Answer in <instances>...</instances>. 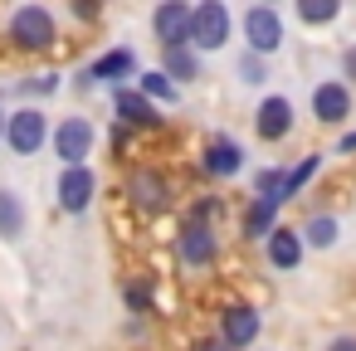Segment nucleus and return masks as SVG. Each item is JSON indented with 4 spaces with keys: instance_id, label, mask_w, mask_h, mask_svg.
<instances>
[{
    "instance_id": "1",
    "label": "nucleus",
    "mask_w": 356,
    "mask_h": 351,
    "mask_svg": "<svg viewBox=\"0 0 356 351\" xmlns=\"http://www.w3.org/2000/svg\"><path fill=\"white\" fill-rule=\"evenodd\" d=\"M229 30H234V20H229L225 0H200V6H191V49L215 54V49L229 44Z\"/></svg>"
},
{
    "instance_id": "2",
    "label": "nucleus",
    "mask_w": 356,
    "mask_h": 351,
    "mask_svg": "<svg viewBox=\"0 0 356 351\" xmlns=\"http://www.w3.org/2000/svg\"><path fill=\"white\" fill-rule=\"evenodd\" d=\"M54 40H59V25H54V15H49L44 6H20V10L10 15V44H15V49L40 54V49H49Z\"/></svg>"
},
{
    "instance_id": "3",
    "label": "nucleus",
    "mask_w": 356,
    "mask_h": 351,
    "mask_svg": "<svg viewBox=\"0 0 356 351\" xmlns=\"http://www.w3.org/2000/svg\"><path fill=\"white\" fill-rule=\"evenodd\" d=\"M244 44H249V54H259V59L278 54V49H283V15L268 10V6L244 10Z\"/></svg>"
},
{
    "instance_id": "4",
    "label": "nucleus",
    "mask_w": 356,
    "mask_h": 351,
    "mask_svg": "<svg viewBox=\"0 0 356 351\" xmlns=\"http://www.w3.org/2000/svg\"><path fill=\"white\" fill-rule=\"evenodd\" d=\"M6 142H10L15 156H35V152L49 142V117H44L40 108H20V113H10V117H6Z\"/></svg>"
},
{
    "instance_id": "5",
    "label": "nucleus",
    "mask_w": 356,
    "mask_h": 351,
    "mask_svg": "<svg viewBox=\"0 0 356 351\" xmlns=\"http://www.w3.org/2000/svg\"><path fill=\"white\" fill-rule=\"evenodd\" d=\"M93 142H98V132H93L88 117H64V122L54 127V156H59L64 166H88Z\"/></svg>"
},
{
    "instance_id": "6",
    "label": "nucleus",
    "mask_w": 356,
    "mask_h": 351,
    "mask_svg": "<svg viewBox=\"0 0 356 351\" xmlns=\"http://www.w3.org/2000/svg\"><path fill=\"white\" fill-rule=\"evenodd\" d=\"M54 190H59V210L88 215V205L98 195V176H93V166H64V176H59Z\"/></svg>"
},
{
    "instance_id": "7",
    "label": "nucleus",
    "mask_w": 356,
    "mask_h": 351,
    "mask_svg": "<svg viewBox=\"0 0 356 351\" xmlns=\"http://www.w3.org/2000/svg\"><path fill=\"white\" fill-rule=\"evenodd\" d=\"M127 195H132V205L137 210H147V215H161V210H171V181H166V171H132L127 176Z\"/></svg>"
},
{
    "instance_id": "8",
    "label": "nucleus",
    "mask_w": 356,
    "mask_h": 351,
    "mask_svg": "<svg viewBox=\"0 0 356 351\" xmlns=\"http://www.w3.org/2000/svg\"><path fill=\"white\" fill-rule=\"evenodd\" d=\"M259 307H249V302H229L225 312H220V341L229 346V351H244V346H254L259 341Z\"/></svg>"
},
{
    "instance_id": "9",
    "label": "nucleus",
    "mask_w": 356,
    "mask_h": 351,
    "mask_svg": "<svg viewBox=\"0 0 356 351\" xmlns=\"http://www.w3.org/2000/svg\"><path fill=\"white\" fill-rule=\"evenodd\" d=\"M152 30H156L161 49L191 44V6H186V0H161L156 15H152Z\"/></svg>"
},
{
    "instance_id": "10",
    "label": "nucleus",
    "mask_w": 356,
    "mask_h": 351,
    "mask_svg": "<svg viewBox=\"0 0 356 351\" xmlns=\"http://www.w3.org/2000/svg\"><path fill=\"white\" fill-rule=\"evenodd\" d=\"M200 171H205V176H215V181L239 176V171H244V147H239V142H229V137H210V142L200 147Z\"/></svg>"
},
{
    "instance_id": "11",
    "label": "nucleus",
    "mask_w": 356,
    "mask_h": 351,
    "mask_svg": "<svg viewBox=\"0 0 356 351\" xmlns=\"http://www.w3.org/2000/svg\"><path fill=\"white\" fill-rule=\"evenodd\" d=\"M312 117L317 122H327V127H337V122H346L351 117V88L346 83H317L312 88Z\"/></svg>"
},
{
    "instance_id": "12",
    "label": "nucleus",
    "mask_w": 356,
    "mask_h": 351,
    "mask_svg": "<svg viewBox=\"0 0 356 351\" xmlns=\"http://www.w3.org/2000/svg\"><path fill=\"white\" fill-rule=\"evenodd\" d=\"M176 249L186 259V268H205V263H215V229L200 220H186V229L176 234Z\"/></svg>"
},
{
    "instance_id": "13",
    "label": "nucleus",
    "mask_w": 356,
    "mask_h": 351,
    "mask_svg": "<svg viewBox=\"0 0 356 351\" xmlns=\"http://www.w3.org/2000/svg\"><path fill=\"white\" fill-rule=\"evenodd\" d=\"M254 132H259L264 142H283V137L293 132V103H288V98H264L259 113H254Z\"/></svg>"
},
{
    "instance_id": "14",
    "label": "nucleus",
    "mask_w": 356,
    "mask_h": 351,
    "mask_svg": "<svg viewBox=\"0 0 356 351\" xmlns=\"http://www.w3.org/2000/svg\"><path fill=\"white\" fill-rule=\"evenodd\" d=\"M127 74H137V54H132V49H113V54H103V59H93V64L83 69V88H88V83H118V79H127Z\"/></svg>"
},
{
    "instance_id": "15",
    "label": "nucleus",
    "mask_w": 356,
    "mask_h": 351,
    "mask_svg": "<svg viewBox=\"0 0 356 351\" xmlns=\"http://www.w3.org/2000/svg\"><path fill=\"white\" fill-rule=\"evenodd\" d=\"M113 103H118L122 127H161V122H166V117H156V108H152L137 88H118V93H113Z\"/></svg>"
},
{
    "instance_id": "16",
    "label": "nucleus",
    "mask_w": 356,
    "mask_h": 351,
    "mask_svg": "<svg viewBox=\"0 0 356 351\" xmlns=\"http://www.w3.org/2000/svg\"><path fill=\"white\" fill-rule=\"evenodd\" d=\"M264 244H268V263H273V268H283V273H293V268L302 263V234H298V229H288V225H278V229H273V234H268Z\"/></svg>"
},
{
    "instance_id": "17",
    "label": "nucleus",
    "mask_w": 356,
    "mask_h": 351,
    "mask_svg": "<svg viewBox=\"0 0 356 351\" xmlns=\"http://www.w3.org/2000/svg\"><path fill=\"white\" fill-rule=\"evenodd\" d=\"M278 229V200L254 195V205L244 210V239H268Z\"/></svg>"
},
{
    "instance_id": "18",
    "label": "nucleus",
    "mask_w": 356,
    "mask_h": 351,
    "mask_svg": "<svg viewBox=\"0 0 356 351\" xmlns=\"http://www.w3.org/2000/svg\"><path fill=\"white\" fill-rule=\"evenodd\" d=\"M20 234H25V200L0 186V239H20Z\"/></svg>"
},
{
    "instance_id": "19",
    "label": "nucleus",
    "mask_w": 356,
    "mask_h": 351,
    "mask_svg": "<svg viewBox=\"0 0 356 351\" xmlns=\"http://www.w3.org/2000/svg\"><path fill=\"white\" fill-rule=\"evenodd\" d=\"M161 74H166V79H195L200 64H195L191 44H181V49H161Z\"/></svg>"
},
{
    "instance_id": "20",
    "label": "nucleus",
    "mask_w": 356,
    "mask_h": 351,
    "mask_svg": "<svg viewBox=\"0 0 356 351\" xmlns=\"http://www.w3.org/2000/svg\"><path fill=\"white\" fill-rule=\"evenodd\" d=\"M137 79H142V83H137V93H142L147 103H152V98H166V103H176V83H171L161 69H147V74H137Z\"/></svg>"
},
{
    "instance_id": "21",
    "label": "nucleus",
    "mask_w": 356,
    "mask_h": 351,
    "mask_svg": "<svg viewBox=\"0 0 356 351\" xmlns=\"http://www.w3.org/2000/svg\"><path fill=\"white\" fill-rule=\"evenodd\" d=\"M298 15L307 25H332L341 15V0H298Z\"/></svg>"
},
{
    "instance_id": "22",
    "label": "nucleus",
    "mask_w": 356,
    "mask_h": 351,
    "mask_svg": "<svg viewBox=\"0 0 356 351\" xmlns=\"http://www.w3.org/2000/svg\"><path fill=\"white\" fill-rule=\"evenodd\" d=\"M317 166H322V156H302V161H298V166L283 176V200H293V195H298V190H302V186L317 176Z\"/></svg>"
},
{
    "instance_id": "23",
    "label": "nucleus",
    "mask_w": 356,
    "mask_h": 351,
    "mask_svg": "<svg viewBox=\"0 0 356 351\" xmlns=\"http://www.w3.org/2000/svg\"><path fill=\"white\" fill-rule=\"evenodd\" d=\"M302 239H307L312 249H332V244H337V220H332V215H312L307 229H302Z\"/></svg>"
},
{
    "instance_id": "24",
    "label": "nucleus",
    "mask_w": 356,
    "mask_h": 351,
    "mask_svg": "<svg viewBox=\"0 0 356 351\" xmlns=\"http://www.w3.org/2000/svg\"><path fill=\"white\" fill-rule=\"evenodd\" d=\"M122 302H127V312H152V283L147 278L122 283Z\"/></svg>"
},
{
    "instance_id": "25",
    "label": "nucleus",
    "mask_w": 356,
    "mask_h": 351,
    "mask_svg": "<svg viewBox=\"0 0 356 351\" xmlns=\"http://www.w3.org/2000/svg\"><path fill=\"white\" fill-rule=\"evenodd\" d=\"M283 176H288V171H278V166H273V171H264V176L254 181V195H264V200H278V205H283Z\"/></svg>"
},
{
    "instance_id": "26",
    "label": "nucleus",
    "mask_w": 356,
    "mask_h": 351,
    "mask_svg": "<svg viewBox=\"0 0 356 351\" xmlns=\"http://www.w3.org/2000/svg\"><path fill=\"white\" fill-rule=\"evenodd\" d=\"M20 93H30V98L59 93V74H35V79H25V83H20Z\"/></svg>"
},
{
    "instance_id": "27",
    "label": "nucleus",
    "mask_w": 356,
    "mask_h": 351,
    "mask_svg": "<svg viewBox=\"0 0 356 351\" xmlns=\"http://www.w3.org/2000/svg\"><path fill=\"white\" fill-rule=\"evenodd\" d=\"M239 79H244V83H264V79H268V74H264V59H259V54H244V59H239Z\"/></svg>"
},
{
    "instance_id": "28",
    "label": "nucleus",
    "mask_w": 356,
    "mask_h": 351,
    "mask_svg": "<svg viewBox=\"0 0 356 351\" xmlns=\"http://www.w3.org/2000/svg\"><path fill=\"white\" fill-rule=\"evenodd\" d=\"M98 10H103V0H74V15L79 20H98Z\"/></svg>"
},
{
    "instance_id": "29",
    "label": "nucleus",
    "mask_w": 356,
    "mask_h": 351,
    "mask_svg": "<svg viewBox=\"0 0 356 351\" xmlns=\"http://www.w3.org/2000/svg\"><path fill=\"white\" fill-rule=\"evenodd\" d=\"M327 351H356V336H337V341H332Z\"/></svg>"
},
{
    "instance_id": "30",
    "label": "nucleus",
    "mask_w": 356,
    "mask_h": 351,
    "mask_svg": "<svg viewBox=\"0 0 356 351\" xmlns=\"http://www.w3.org/2000/svg\"><path fill=\"white\" fill-rule=\"evenodd\" d=\"M341 69H346V79H356V49H346V59H341Z\"/></svg>"
},
{
    "instance_id": "31",
    "label": "nucleus",
    "mask_w": 356,
    "mask_h": 351,
    "mask_svg": "<svg viewBox=\"0 0 356 351\" xmlns=\"http://www.w3.org/2000/svg\"><path fill=\"white\" fill-rule=\"evenodd\" d=\"M195 351H229V346H225V341H200Z\"/></svg>"
},
{
    "instance_id": "32",
    "label": "nucleus",
    "mask_w": 356,
    "mask_h": 351,
    "mask_svg": "<svg viewBox=\"0 0 356 351\" xmlns=\"http://www.w3.org/2000/svg\"><path fill=\"white\" fill-rule=\"evenodd\" d=\"M341 152H356V132H346V137H341Z\"/></svg>"
},
{
    "instance_id": "33",
    "label": "nucleus",
    "mask_w": 356,
    "mask_h": 351,
    "mask_svg": "<svg viewBox=\"0 0 356 351\" xmlns=\"http://www.w3.org/2000/svg\"><path fill=\"white\" fill-rule=\"evenodd\" d=\"M0 142H6V113H0Z\"/></svg>"
},
{
    "instance_id": "34",
    "label": "nucleus",
    "mask_w": 356,
    "mask_h": 351,
    "mask_svg": "<svg viewBox=\"0 0 356 351\" xmlns=\"http://www.w3.org/2000/svg\"><path fill=\"white\" fill-rule=\"evenodd\" d=\"M259 6H268V10H273V0H259Z\"/></svg>"
}]
</instances>
